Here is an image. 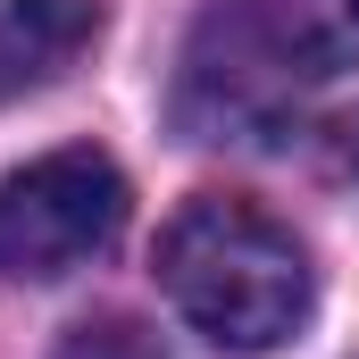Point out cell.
<instances>
[{
	"label": "cell",
	"instance_id": "3957f363",
	"mask_svg": "<svg viewBox=\"0 0 359 359\" xmlns=\"http://www.w3.org/2000/svg\"><path fill=\"white\" fill-rule=\"evenodd\" d=\"M126 226V176L100 151H50L0 176V276L50 284L100 259Z\"/></svg>",
	"mask_w": 359,
	"mask_h": 359
},
{
	"label": "cell",
	"instance_id": "5b68a950",
	"mask_svg": "<svg viewBox=\"0 0 359 359\" xmlns=\"http://www.w3.org/2000/svg\"><path fill=\"white\" fill-rule=\"evenodd\" d=\"M59 359H168V351H159V334L142 318H84L59 343Z\"/></svg>",
	"mask_w": 359,
	"mask_h": 359
},
{
	"label": "cell",
	"instance_id": "7a4b0ae2",
	"mask_svg": "<svg viewBox=\"0 0 359 359\" xmlns=\"http://www.w3.org/2000/svg\"><path fill=\"white\" fill-rule=\"evenodd\" d=\"M159 284L184 309V326H201L217 351H243V359L292 343L309 326V301H318L301 243L234 192H201L168 217Z\"/></svg>",
	"mask_w": 359,
	"mask_h": 359
},
{
	"label": "cell",
	"instance_id": "277c9868",
	"mask_svg": "<svg viewBox=\"0 0 359 359\" xmlns=\"http://www.w3.org/2000/svg\"><path fill=\"white\" fill-rule=\"evenodd\" d=\"M100 42V0H8L0 8V100L50 92Z\"/></svg>",
	"mask_w": 359,
	"mask_h": 359
},
{
	"label": "cell",
	"instance_id": "8992f818",
	"mask_svg": "<svg viewBox=\"0 0 359 359\" xmlns=\"http://www.w3.org/2000/svg\"><path fill=\"white\" fill-rule=\"evenodd\" d=\"M343 168H351V176H359V126H351V134H343Z\"/></svg>",
	"mask_w": 359,
	"mask_h": 359
},
{
	"label": "cell",
	"instance_id": "6da1fadb",
	"mask_svg": "<svg viewBox=\"0 0 359 359\" xmlns=\"http://www.w3.org/2000/svg\"><path fill=\"white\" fill-rule=\"evenodd\" d=\"M359 67V0H209L184 50V126L276 134L292 100Z\"/></svg>",
	"mask_w": 359,
	"mask_h": 359
}]
</instances>
